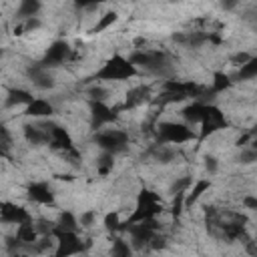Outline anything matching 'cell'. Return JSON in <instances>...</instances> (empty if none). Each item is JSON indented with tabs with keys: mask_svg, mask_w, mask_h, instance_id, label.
Masks as SVG:
<instances>
[{
	"mask_svg": "<svg viewBox=\"0 0 257 257\" xmlns=\"http://www.w3.org/2000/svg\"><path fill=\"white\" fill-rule=\"evenodd\" d=\"M34 98V94L28 90V88H22V86H12L6 90V96H4V106L8 108H16V106H26L30 100Z\"/></svg>",
	"mask_w": 257,
	"mask_h": 257,
	"instance_id": "cell-21",
	"label": "cell"
},
{
	"mask_svg": "<svg viewBox=\"0 0 257 257\" xmlns=\"http://www.w3.org/2000/svg\"><path fill=\"white\" fill-rule=\"evenodd\" d=\"M52 239L56 243L54 255L58 257H68V255H76L84 251V243L82 237L78 235V231H66V229H52Z\"/></svg>",
	"mask_w": 257,
	"mask_h": 257,
	"instance_id": "cell-10",
	"label": "cell"
},
{
	"mask_svg": "<svg viewBox=\"0 0 257 257\" xmlns=\"http://www.w3.org/2000/svg\"><path fill=\"white\" fill-rule=\"evenodd\" d=\"M209 189H211V181L209 179H197L195 183H191V187L185 193V209L195 205L205 193H209Z\"/></svg>",
	"mask_w": 257,
	"mask_h": 257,
	"instance_id": "cell-22",
	"label": "cell"
},
{
	"mask_svg": "<svg viewBox=\"0 0 257 257\" xmlns=\"http://www.w3.org/2000/svg\"><path fill=\"white\" fill-rule=\"evenodd\" d=\"M72 56H74V50L70 48V44L66 40L58 38V40H54V42L48 44V48L44 50V54L38 60V64L44 66V68H48V70H52V68H58V66L66 64V62H70Z\"/></svg>",
	"mask_w": 257,
	"mask_h": 257,
	"instance_id": "cell-9",
	"label": "cell"
},
{
	"mask_svg": "<svg viewBox=\"0 0 257 257\" xmlns=\"http://www.w3.org/2000/svg\"><path fill=\"white\" fill-rule=\"evenodd\" d=\"M163 211H165V203H163L161 195H159L157 191H153V189L143 187V189L137 193L133 213H131V215L126 217V221H122L120 225H124V223H137V221L157 219Z\"/></svg>",
	"mask_w": 257,
	"mask_h": 257,
	"instance_id": "cell-3",
	"label": "cell"
},
{
	"mask_svg": "<svg viewBox=\"0 0 257 257\" xmlns=\"http://www.w3.org/2000/svg\"><path fill=\"white\" fill-rule=\"evenodd\" d=\"M26 197L30 203L40 205V207H54V203H56L54 191H52L50 183H46V181H30L26 185Z\"/></svg>",
	"mask_w": 257,
	"mask_h": 257,
	"instance_id": "cell-12",
	"label": "cell"
},
{
	"mask_svg": "<svg viewBox=\"0 0 257 257\" xmlns=\"http://www.w3.org/2000/svg\"><path fill=\"white\" fill-rule=\"evenodd\" d=\"M42 12V0H20L18 6H16V12H14V18L18 22L22 20H28V18H34Z\"/></svg>",
	"mask_w": 257,
	"mask_h": 257,
	"instance_id": "cell-23",
	"label": "cell"
},
{
	"mask_svg": "<svg viewBox=\"0 0 257 257\" xmlns=\"http://www.w3.org/2000/svg\"><path fill=\"white\" fill-rule=\"evenodd\" d=\"M128 58L139 70H145L153 76H161V78L171 76V60H169L167 52H163V50L137 48L135 52H131Z\"/></svg>",
	"mask_w": 257,
	"mask_h": 257,
	"instance_id": "cell-2",
	"label": "cell"
},
{
	"mask_svg": "<svg viewBox=\"0 0 257 257\" xmlns=\"http://www.w3.org/2000/svg\"><path fill=\"white\" fill-rule=\"evenodd\" d=\"M133 251H135L133 245L122 237H114L110 243V255L112 257H128Z\"/></svg>",
	"mask_w": 257,
	"mask_h": 257,
	"instance_id": "cell-29",
	"label": "cell"
},
{
	"mask_svg": "<svg viewBox=\"0 0 257 257\" xmlns=\"http://www.w3.org/2000/svg\"><path fill=\"white\" fill-rule=\"evenodd\" d=\"M155 135H157V143L173 145V147H181L197 141L195 128L185 120H161L155 126Z\"/></svg>",
	"mask_w": 257,
	"mask_h": 257,
	"instance_id": "cell-4",
	"label": "cell"
},
{
	"mask_svg": "<svg viewBox=\"0 0 257 257\" xmlns=\"http://www.w3.org/2000/svg\"><path fill=\"white\" fill-rule=\"evenodd\" d=\"M235 84V80H233V76H229L227 72H223V70H217V72H213V80H211V88H209V92L211 94H223V92H227L231 86Z\"/></svg>",
	"mask_w": 257,
	"mask_h": 257,
	"instance_id": "cell-24",
	"label": "cell"
},
{
	"mask_svg": "<svg viewBox=\"0 0 257 257\" xmlns=\"http://www.w3.org/2000/svg\"><path fill=\"white\" fill-rule=\"evenodd\" d=\"M2 153H4V149H2V145H0V155H2Z\"/></svg>",
	"mask_w": 257,
	"mask_h": 257,
	"instance_id": "cell-39",
	"label": "cell"
},
{
	"mask_svg": "<svg viewBox=\"0 0 257 257\" xmlns=\"http://www.w3.org/2000/svg\"><path fill=\"white\" fill-rule=\"evenodd\" d=\"M257 76V56H249L245 62H241L237 74L233 76V80H241V82H247V80H253Z\"/></svg>",
	"mask_w": 257,
	"mask_h": 257,
	"instance_id": "cell-26",
	"label": "cell"
},
{
	"mask_svg": "<svg viewBox=\"0 0 257 257\" xmlns=\"http://www.w3.org/2000/svg\"><path fill=\"white\" fill-rule=\"evenodd\" d=\"M243 207L247 211H255L257 209V197L255 195H245L243 197Z\"/></svg>",
	"mask_w": 257,
	"mask_h": 257,
	"instance_id": "cell-36",
	"label": "cell"
},
{
	"mask_svg": "<svg viewBox=\"0 0 257 257\" xmlns=\"http://www.w3.org/2000/svg\"><path fill=\"white\" fill-rule=\"evenodd\" d=\"M4 52H6V50H4V48H2V46H0V58H2V56H4Z\"/></svg>",
	"mask_w": 257,
	"mask_h": 257,
	"instance_id": "cell-38",
	"label": "cell"
},
{
	"mask_svg": "<svg viewBox=\"0 0 257 257\" xmlns=\"http://www.w3.org/2000/svg\"><path fill=\"white\" fill-rule=\"evenodd\" d=\"M104 0H72V4L78 8V10H90V8H94V6H98V4H102Z\"/></svg>",
	"mask_w": 257,
	"mask_h": 257,
	"instance_id": "cell-35",
	"label": "cell"
},
{
	"mask_svg": "<svg viewBox=\"0 0 257 257\" xmlns=\"http://www.w3.org/2000/svg\"><path fill=\"white\" fill-rule=\"evenodd\" d=\"M78 217V227H80V231L82 229H92L94 225H96V221H98V213L94 211V209H86V211H82L80 215H76Z\"/></svg>",
	"mask_w": 257,
	"mask_h": 257,
	"instance_id": "cell-31",
	"label": "cell"
},
{
	"mask_svg": "<svg viewBox=\"0 0 257 257\" xmlns=\"http://www.w3.org/2000/svg\"><path fill=\"white\" fill-rule=\"evenodd\" d=\"M120 215L116 211H110L102 217V227L108 231V233H120Z\"/></svg>",
	"mask_w": 257,
	"mask_h": 257,
	"instance_id": "cell-32",
	"label": "cell"
},
{
	"mask_svg": "<svg viewBox=\"0 0 257 257\" xmlns=\"http://www.w3.org/2000/svg\"><path fill=\"white\" fill-rule=\"evenodd\" d=\"M149 159L155 161V163H161V165H167V163H173L177 161L179 157V151L177 147L173 145H163V143H155L151 149H149Z\"/></svg>",
	"mask_w": 257,
	"mask_h": 257,
	"instance_id": "cell-17",
	"label": "cell"
},
{
	"mask_svg": "<svg viewBox=\"0 0 257 257\" xmlns=\"http://www.w3.org/2000/svg\"><path fill=\"white\" fill-rule=\"evenodd\" d=\"M203 167H205V173H207V175H215V173L219 171V159L213 157V155H207V157L203 159Z\"/></svg>",
	"mask_w": 257,
	"mask_h": 257,
	"instance_id": "cell-34",
	"label": "cell"
},
{
	"mask_svg": "<svg viewBox=\"0 0 257 257\" xmlns=\"http://www.w3.org/2000/svg\"><path fill=\"white\" fill-rule=\"evenodd\" d=\"M22 135H24L26 143L32 145V147H42V145H46V131H44L42 120H34V122L22 124Z\"/></svg>",
	"mask_w": 257,
	"mask_h": 257,
	"instance_id": "cell-18",
	"label": "cell"
},
{
	"mask_svg": "<svg viewBox=\"0 0 257 257\" xmlns=\"http://www.w3.org/2000/svg\"><path fill=\"white\" fill-rule=\"evenodd\" d=\"M141 74V70L131 62L128 56H122V54H112L110 58H106L92 74V82H100V84H106V82H126V80H133Z\"/></svg>",
	"mask_w": 257,
	"mask_h": 257,
	"instance_id": "cell-1",
	"label": "cell"
},
{
	"mask_svg": "<svg viewBox=\"0 0 257 257\" xmlns=\"http://www.w3.org/2000/svg\"><path fill=\"white\" fill-rule=\"evenodd\" d=\"M159 231H161V225L157 223V219L120 225V233H126V235H128V243H131L133 249H137V251L149 247L151 241H153V237H155Z\"/></svg>",
	"mask_w": 257,
	"mask_h": 257,
	"instance_id": "cell-7",
	"label": "cell"
},
{
	"mask_svg": "<svg viewBox=\"0 0 257 257\" xmlns=\"http://www.w3.org/2000/svg\"><path fill=\"white\" fill-rule=\"evenodd\" d=\"M149 96H151V86L137 84V86H133V88L126 92L124 102L118 106V110L122 112V110H128V108H137V106L145 104V102L149 100Z\"/></svg>",
	"mask_w": 257,
	"mask_h": 257,
	"instance_id": "cell-16",
	"label": "cell"
},
{
	"mask_svg": "<svg viewBox=\"0 0 257 257\" xmlns=\"http://www.w3.org/2000/svg\"><path fill=\"white\" fill-rule=\"evenodd\" d=\"M205 106H207V100H199V98H195V100H191L189 104H185V106L181 108V118H183L187 124L197 126V124L201 122V118H203Z\"/></svg>",
	"mask_w": 257,
	"mask_h": 257,
	"instance_id": "cell-20",
	"label": "cell"
},
{
	"mask_svg": "<svg viewBox=\"0 0 257 257\" xmlns=\"http://www.w3.org/2000/svg\"><path fill=\"white\" fill-rule=\"evenodd\" d=\"M14 237L18 239V243H20L22 247H30V249H32V245H34V243L38 241V237H40V233H38V229H36V225H34V219L16 225Z\"/></svg>",
	"mask_w": 257,
	"mask_h": 257,
	"instance_id": "cell-19",
	"label": "cell"
},
{
	"mask_svg": "<svg viewBox=\"0 0 257 257\" xmlns=\"http://www.w3.org/2000/svg\"><path fill=\"white\" fill-rule=\"evenodd\" d=\"M28 78H30V82H32V86L34 88H38V90H52L54 86H56V78H54V74H52V70H48V68H44V66H40L38 62H34L30 68H28Z\"/></svg>",
	"mask_w": 257,
	"mask_h": 257,
	"instance_id": "cell-15",
	"label": "cell"
},
{
	"mask_svg": "<svg viewBox=\"0 0 257 257\" xmlns=\"http://www.w3.org/2000/svg\"><path fill=\"white\" fill-rule=\"evenodd\" d=\"M237 161H239L241 165H253V163L257 161V151H255V147H253V145L241 147V153L237 155Z\"/></svg>",
	"mask_w": 257,
	"mask_h": 257,
	"instance_id": "cell-33",
	"label": "cell"
},
{
	"mask_svg": "<svg viewBox=\"0 0 257 257\" xmlns=\"http://www.w3.org/2000/svg\"><path fill=\"white\" fill-rule=\"evenodd\" d=\"M56 112L52 100H48L46 96H34L26 106H24V116L32 118V120H42V118H50Z\"/></svg>",
	"mask_w": 257,
	"mask_h": 257,
	"instance_id": "cell-14",
	"label": "cell"
},
{
	"mask_svg": "<svg viewBox=\"0 0 257 257\" xmlns=\"http://www.w3.org/2000/svg\"><path fill=\"white\" fill-rule=\"evenodd\" d=\"M42 124L46 131V147H50L52 151H56L64 157H78L72 135L68 133L66 126H62L54 120H44V118H42Z\"/></svg>",
	"mask_w": 257,
	"mask_h": 257,
	"instance_id": "cell-6",
	"label": "cell"
},
{
	"mask_svg": "<svg viewBox=\"0 0 257 257\" xmlns=\"http://www.w3.org/2000/svg\"><path fill=\"white\" fill-rule=\"evenodd\" d=\"M86 94H88V100H104V102H108V88L106 86H102L100 82H92L90 86H88V90H86Z\"/></svg>",
	"mask_w": 257,
	"mask_h": 257,
	"instance_id": "cell-30",
	"label": "cell"
},
{
	"mask_svg": "<svg viewBox=\"0 0 257 257\" xmlns=\"http://www.w3.org/2000/svg\"><path fill=\"white\" fill-rule=\"evenodd\" d=\"M169 2H179V0H169Z\"/></svg>",
	"mask_w": 257,
	"mask_h": 257,
	"instance_id": "cell-40",
	"label": "cell"
},
{
	"mask_svg": "<svg viewBox=\"0 0 257 257\" xmlns=\"http://www.w3.org/2000/svg\"><path fill=\"white\" fill-rule=\"evenodd\" d=\"M88 114H90V128L98 131L102 126L114 124L120 116V110L118 106H110L104 100H88Z\"/></svg>",
	"mask_w": 257,
	"mask_h": 257,
	"instance_id": "cell-11",
	"label": "cell"
},
{
	"mask_svg": "<svg viewBox=\"0 0 257 257\" xmlns=\"http://www.w3.org/2000/svg\"><path fill=\"white\" fill-rule=\"evenodd\" d=\"M94 167H96V173H98L100 177H108V175L112 173V169H114V155L100 151V157L96 159Z\"/></svg>",
	"mask_w": 257,
	"mask_h": 257,
	"instance_id": "cell-28",
	"label": "cell"
},
{
	"mask_svg": "<svg viewBox=\"0 0 257 257\" xmlns=\"http://www.w3.org/2000/svg\"><path fill=\"white\" fill-rule=\"evenodd\" d=\"M32 215L26 207L14 203V201H2L0 203V223L4 225H20L24 221H30Z\"/></svg>",
	"mask_w": 257,
	"mask_h": 257,
	"instance_id": "cell-13",
	"label": "cell"
},
{
	"mask_svg": "<svg viewBox=\"0 0 257 257\" xmlns=\"http://www.w3.org/2000/svg\"><path fill=\"white\" fill-rule=\"evenodd\" d=\"M54 227H58V229H66V231H80L76 213L66 211V209L58 213V219L54 221Z\"/></svg>",
	"mask_w": 257,
	"mask_h": 257,
	"instance_id": "cell-27",
	"label": "cell"
},
{
	"mask_svg": "<svg viewBox=\"0 0 257 257\" xmlns=\"http://www.w3.org/2000/svg\"><path fill=\"white\" fill-rule=\"evenodd\" d=\"M197 126H199L197 141H199V143H203L205 139L213 137L215 133H219V131L227 128V126H229V120H227L225 112H223V110H221L217 104L207 102L205 112H203V118H201V122H199Z\"/></svg>",
	"mask_w": 257,
	"mask_h": 257,
	"instance_id": "cell-8",
	"label": "cell"
},
{
	"mask_svg": "<svg viewBox=\"0 0 257 257\" xmlns=\"http://www.w3.org/2000/svg\"><path fill=\"white\" fill-rule=\"evenodd\" d=\"M116 20H118V14H116V10H104L100 16H98V20L90 26V34H102L104 30H108L112 24H116Z\"/></svg>",
	"mask_w": 257,
	"mask_h": 257,
	"instance_id": "cell-25",
	"label": "cell"
},
{
	"mask_svg": "<svg viewBox=\"0 0 257 257\" xmlns=\"http://www.w3.org/2000/svg\"><path fill=\"white\" fill-rule=\"evenodd\" d=\"M92 143L104 151V153H110V155H120L128 149L131 145V137H128V131L124 128H118V126H102L98 131H94V137H92Z\"/></svg>",
	"mask_w": 257,
	"mask_h": 257,
	"instance_id": "cell-5",
	"label": "cell"
},
{
	"mask_svg": "<svg viewBox=\"0 0 257 257\" xmlns=\"http://www.w3.org/2000/svg\"><path fill=\"white\" fill-rule=\"evenodd\" d=\"M241 2H243V0H221V8H223L225 12H233V10L239 8Z\"/></svg>",
	"mask_w": 257,
	"mask_h": 257,
	"instance_id": "cell-37",
	"label": "cell"
}]
</instances>
